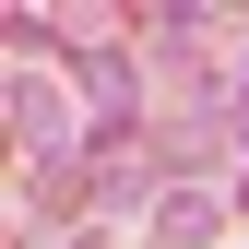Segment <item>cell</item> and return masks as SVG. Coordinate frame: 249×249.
Listing matches in <instances>:
<instances>
[{"label": "cell", "mask_w": 249, "mask_h": 249, "mask_svg": "<svg viewBox=\"0 0 249 249\" xmlns=\"http://www.w3.org/2000/svg\"><path fill=\"white\" fill-rule=\"evenodd\" d=\"M237 95H249V59H237Z\"/></svg>", "instance_id": "cell-3"}, {"label": "cell", "mask_w": 249, "mask_h": 249, "mask_svg": "<svg viewBox=\"0 0 249 249\" xmlns=\"http://www.w3.org/2000/svg\"><path fill=\"white\" fill-rule=\"evenodd\" d=\"M213 226H226V202H213V190H166V202H154V249H202Z\"/></svg>", "instance_id": "cell-2"}, {"label": "cell", "mask_w": 249, "mask_h": 249, "mask_svg": "<svg viewBox=\"0 0 249 249\" xmlns=\"http://www.w3.org/2000/svg\"><path fill=\"white\" fill-rule=\"evenodd\" d=\"M12 142L36 154L48 178H59V166H71V154H83V119L59 107V83H36V71H12Z\"/></svg>", "instance_id": "cell-1"}]
</instances>
